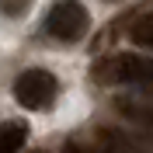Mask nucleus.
Wrapping results in <instances>:
<instances>
[{"instance_id": "f257e3e1", "label": "nucleus", "mask_w": 153, "mask_h": 153, "mask_svg": "<svg viewBox=\"0 0 153 153\" xmlns=\"http://www.w3.org/2000/svg\"><path fill=\"white\" fill-rule=\"evenodd\" d=\"M97 84H129L136 91H153V59L136 52H118L94 66Z\"/></svg>"}, {"instance_id": "f03ea898", "label": "nucleus", "mask_w": 153, "mask_h": 153, "mask_svg": "<svg viewBox=\"0 0 153 153\" xmlns=\"http://www.w3.org/2000/svg\"><path fill=\"white\" fill-rule=\"evenodd\" d=\"M91 28V14L80 0H56L45 14V31L59 42H80Z\"/></svg>"}, {"instance_id": "7ed1b4c3", "label": "nucleus", "mask_w": 153, "mask_h": 153, "mask_svg": "<svg viewBox=\"0 0 153 153\" xmlns=\"http://www.w3.org/2000/svg\"><path fill=\"white\" fill-rule=\"evenodd\" d=\"M59 94V80L49 70H25V73L14 80V97H18L21 108L28 111H45Z\"/></svg>"}, {"instance_id": "20e7f679", "label": "nucleus", "mask_w": 153, "mask_h": 153, "mask_svg": "<svg viewBox=\"0 0 153 153\" xmlns=\"http://www.w3.org/2000/svg\"><path fill=\"white\" fill-rule=\"evenodd\" d=\"M63 153H136L132 146L125 143L118 132H111V129H97L94 143H80V139H66V146H63Z\"/></svg>"}, {"instance_id": "39448f33", "label": "nucleus", "mask_w": 153, "mask_h": 153, "mask_svg": "<svg viewBox=\"0 0 153 153\" xmlns=\"http://www.w3.org/2000/svg\"><path fill=\"white\" fill-rule=\"evenodd\" d=\"M115 108H118V115H122L125 122H132L139 132H146L153 139V105H146V101H139V97H115Z\"/></svg>"}, {"instance_id": "423d86ee", "label": "nucleus", "mask_w": 153, "mask_h": 153, "mask_svg": "<svg viewBox=\"0 0 153 153\" xmlns=\"http://www.w3.org/2000/svg\"><path fill=\"white\" fill-rule=\"evenodd\" d=\"M28 143V125L25 122H4L0 129V153H18Z\"/></svg>"}, {"instance_id": "0eeeda50", "label": "nucleus", "mask_w": 153, "mask_h": 153, "mask_svg": "<svg viewBox=\"0 0 153 153\" xmlns=\"http://www.w3.org/2000/svg\"><path fill=\"white\" fill-rule=\"evenodd\" d=\"M129 38H132L136 45L153 49V14H143V18H136V21H132V28H129Z\"/></svg>"}]
</instances>
